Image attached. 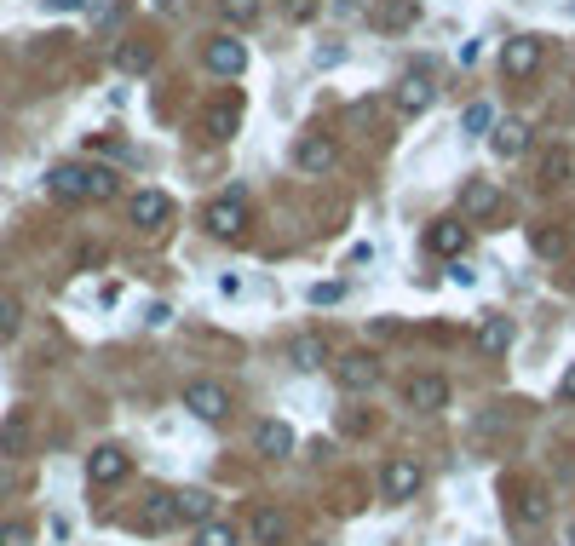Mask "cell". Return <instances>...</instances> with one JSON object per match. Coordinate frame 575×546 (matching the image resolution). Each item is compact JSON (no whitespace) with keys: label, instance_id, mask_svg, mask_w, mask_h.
I'll list each match as a JSON object with an SVG mask.
<instances>
[{"label":"cell","instance_id":"6da1fadb","mask_svg":"<svg viewBox=\"0 0 575 546\" xmlns=\"http://www.w3.org/2000/svg\"><path fill=\"white\" fill-rule=\"evenodd\" d=\"M46 190L58 202H110L115 196V173L110 167H81V161H64L46 173Z\"/></svg>","mask_w":575,"mask_h":546},{"label":"cell","instance_id":"7a4b0ae2","mask_svg":"<svg viewBox=\"0 0 575 546\" xmlns=\"http://www.w3.org/2000/svg\"><path fill=\"white\" fill-rule=\"evenodd\" d=\"M420 483H426V472H420V460L414 455H391L386 466H380V501H414L420 495Z\"/></svg>","mask_w":575,"mask_h":546},{"label":"cell","instance_id":"3957f363","mask_svg":"<svg viewBox=\"0 0 575 546\" xmlns=\"http://www.w3.org/2000/svg\"><path fill=\"white\" fill-rule=\"evenodd\" d=\"M184 409L196 414V420H207V426H219L230 414V391L219 386V380H190V386H184Z\"/></svg>","mask_w":575,"mask_h":546},{"label":"cell","instance_id":"277c9868","mask_svg":"<svg viewBox=\"0 0 575 546\" xmlns=\"http://www.w3.org/2000/svg\"><path fill=\"white\" fill-rule=\"evenodd\" d=\"M127 472H133V460H127L121 443H98V449L87 455V483L92 489H110V483H121Z\"/></svg>","mask_w":575,"mask_h":546},{"label":"cell","instance_id":"5b68a950","mask_svg":"<svg viewBox=\"0 0 575 546\" xmlns=\"http://www.w3.org/2000/svg\"><path fill=\"white\" fill-rule=\"evenodd\" d=\"M334 380L345 391H374L380 386V357L374 351H345V357H334Z\"/></svg>","mask_w":575,"mask_h":546},{"label":"cell","instance_id":"8992f818","mask_svg":"<svg viewBox=\"0 0 575 546\" xmlns=\"http://www.w3.org/2000/svg\"><path fill=\"white\" fill-rule=\"evenodd\" d=\"M242 219H248V213H242V196H236V190H230V196H219V202L202 213V225L213 230L219 242H236V236H242Z\"/></svg>","mask_w":575,"mask_h":546},{"label":"cell","instance_id":"52a82bcc","mask_svg":"<svg viewBox=\"0 0 575 546\" xmlns=\"http://www.w3.org/2000/svg\"><path fill=\"white\" fill-rule=\"evenodd\" d=\"M288 363H294L299 374H317V368L334 363V345L322 340V334H294V340H288Z\"/></svg>","mask_w":575,"mask_h":546},{"label":"cell","instance_id":"ba28073f","mask_svg":"<svg viewBox=\"0 0 575 546\" xmlns=\"http://www.w3.org/2000/svg\"><path fill=\"white\" fill-rule=\"evenodd\" d=\"M501 69L512 75V81L535 75V69H541V41H535V35H518V41H506V46H501Z\"/></svg>","mask_w":575,"mask_h":546},{"label":"cell","instance_id":"9c48e42d","mask_svg":"<svg viewBox=\"0 0 575 546\" xmlns=\"http://www.w3.org/2000/svg\"><path fill=\"white\" fill-rule=\"evenodd\" d=\"M127 213H133L138 230H161L167 219H173V196H161V190H138L133 202H127Z\"/></svg>","mask_w":575,"mask_h":546},{"label":"cell","instance_id":"30bf717a","mask_svg":"<svg viewBox=\"0 0 575 546\" xmlns=\"http://www.w3.org/2000/svg\"><path fill=\"white\" fill-rule=\"evenodd\" d=\"M432 98H437V87H432V75H420V69H409V75L397 81V110L403 115H426Z\"/></svg>","mask_w":575,"mask_h":546},{"label":"cell","instance_id":"8fae6325","mask_svg":"<svg viewBox=\"0 0 575 546\" xmlns=\"http://www.w3.org/2000/svg\"><path fill=\"white\" fill-rule=\"evenodd\" d=\"M202 58L213 75H242V69H248V46L236 41V35H219V41H207Z\"/></svg>","mask_w":575,"mask_h":546},{"label":"cell","instance_id":"7c38bea8","mask_svg":"<svg viewBox=\"0 0 575 546\" xmlns=\"http://www.w3.org/2000/svg\"><path fill=\"white\" fill-rule=\"evenodd\" d=\"M202 133L207 138H236L242 133V98H219L202 110Z\"/></svg>","mask_w":575,"mask_h":546},{"label":"cell","instance_id":"4fadbf2b","mask_svg":"<svg viewBox=\"0 0 575 546\" xmlns=\"http://www.w3.org/2000/svg\"><path fill=\"white\" fill-rule=\"evenodd\" d=\"M294 426H288V420H265V426H259V432H253V449H259V455H271V460H288L294 455Z\"/></svg>","mask_w":575,"mask_h":546},{"label":"cell","instance_id":"5bb4252c","mask_svg":"<svg viewBox=\"0 0 575 546\" xmlns=\"http://www.w3.org/2000/svg\"><path fill=\"white\" fill-rule=\"evenodd\" d=\"M443 403H449V380H443V374H414L409 380V409L437 414Z\"/></svg>","mask_w":575,"mask_h":546},{"label":"cell","instance_id":"9a60e30c","mask_svg":"<svg viewBox=\"0 0 575 546\" xmlns=\"http://www.w3.org/2000/svg\"><path fill=\"white\" fill-rule=\"evenodd\" d=\"M253 541L288 546V512H282V506H253Z\"/></svg>","mask_w":575,"mask_h":546},{"label":"cell","instance_id":"2e32d148","mask_svg":"<svg viewBox=\"0 0 575 546\" xmlns=\"http://www.w3.org/2000/svg\"><path fill=\"white\" fill-rule=\"evenodd\" d=\"M294 161L305 167V173H328V167H334V138L305 133V138H299V150H294Z\"/></svg>","mask_w":575,"mask_h":546},{"label":"cell","instance_id":"e0dca14e","mask_svg":"<svg viewBox=\"0 0 575 546\" xmlns=\"http://www.w3.org/2000/svg\"><path fill=\"white\" fill-rule=\"evenodd\" d=\"M489 150H495L501 161H518L529 150V127H524V121H501V127H495V138H489Z\"/></svg>","mask_w":575,"mask_h":546},{"label":"cell","instance_id":"ac0fdd59","mask_svg":"<svg viewBox=\"0 0 575 546\" xmlns=\"http://www.w3.org/2000/svg\"><path fill=\"white\" fill-rule=\"evenodd\" d=\"M426 248L443 253V259H455V253L466 248V225H460V219H437V225L426 230Z\"/></svg>","mask_w":575,"mask_h":546},{"label":"cell","instance_id":"d6986e66","mask_svg":"<svg viewBox=\"0 0 575 546\" xmlns=\"http://www.w3.org/2000/svg\"><path fill=\"white\" fill-rule=\"evenodd\" d=\"M472 345H478L483 357H501L506 345H512V322H506V317H483L478 334H472Z\"/></svg>","mask_w":575,"mask_h":546},{"label":"cell","instance_id":"ffe728a7","mask_svg":"<svg viewBox=\"0 0 575 546\" xmlns=\"http://www.w3.org/2000/svg\"><path fill=\"white\" fill-rule=\"evenodd\" d=\"M460 207H466L472 219H489V213L501 207V190H495V184H489V179H472V184H466V190H460Z\"/></svg>","mask_w":575,"mask_h":546},{"label":"cell","instance_id":"44dd1931","mask_svg":"<svg viewBox=\"0 0 575 546\" xmlns=\"http://www.w3.org/2000/svg\"><path fill=\"white\" fill-rule=\"evenodd\" d=\"M29 449V409H12L0 420V455H23Z\"/></svg>","mask_w":575,"mask_h":546},{"label":"cell","instance_id":"7402d4cb","mask_svg":"<svg viewBox=\"0 0 575 546\" xmlns=\"http://www.w3.org/2000/svg\"><path fill=\"white\" fill-rule=\"evenodd\" d=\"M150 64H156V46L150 41H121L115 46V69H121V75H144Z\"/></svg>","mask_w":575,"mask_h":546},{"label":"cell","instance_id":"603a6c76","mask_svg":"<svg viewBox=\"0 0 575 546\" xmlns=\"http://www.w3.org/2000/svg\"><path fill=\"white\" fill-rule=\"evenodd\" d=\"M173 501H179V524H207L213 518V495L207 489H179Z\"/></svg>","mask_w":575,"mask_h":546},{"label":"cell","instance_id":"cb8c5ba5","mask_svg":"<svg viewBox=\"0 0 575 546\" xmlns=\"http://www.w3.org/2000/svg\"><path fill=\"white\" fill-rule=\"evenodd\" d=\"M512 518H518L524 529H541L547 524V495H541V489H524V495L512 501Z\"/></svg>","mask_w":575,"mask_h":546},{"label":"cell","instance_id":"d4e9b609","mask_svg":"<svg viewBox=\"0 0 575 546\" xmlns=\"http://www.w3.org/2000/svg\"><path fill=\"white\" fill-rule=\"evenodd\" d=\"M414 12H420L414 0H386V6H374V23H380V29H409Z\"/></svg>","mask_w":575,"mask_h":546},{"label":"cell","instance_id":"484cf974","mask_svg":"<svg viewBox=\"0 0 575 546\" xmlns=\"http://www.w3.org/2000/svg\"><path fill=\"white\" fill-rule=\"evenodd\" d=\"M173 524H179V501L173 495H156L144 506V529H173Z\"/></svg>","mask_w":575,"mask_h":546},{"label":"cell","instance_id":"4316f807","mask_svg":"<svg viewBox=\"0 0 575 546\" xmlns=\"http://www.w3.org/2000/svg\"><path fill=\"white\" fill-rule=\"evenodd\" d=\"M196 546H236V529L207 518V524H196Z\"/></svg>","mask_w":575,"mask_h":546},{"label":"cell","instance_id":"83f0119b","mask_svg":"<svg viewBox=\"0 0 575 546\" xmlns=\"http://www.w3.org/2000/svg\"><path fill=\"white\" fill-rule=\"evenodd\" d=\"M489 121H495V110H489V104H466V115H460V133H483V127H489Z\"/></svg>","mask_w":575,"mask_h":546},{"label":"cell","instance_id":"f1b7e54d","mask_svg":"<svg viewBox=\"0 0 575 546\" xmlns=\"http://www.w3.org/2000/svg\"><path fill=\"white\" fill-rule=\"evenodd\" d=\"M219 12H225V23H253L259 18V0H219Z\"/></svg>","mask_w":575,"mask_h":546},{"label":"cell","instance_id":"f546056e","mask_svg":"<svg viewBox=\"0 0 575 546\" xmlns=\"http://www.w3.org/2000/svg\"><path fill=\"white\" fill-rule=\"evenodd\" d=\"M0 546H35V529H29V524H6V529H0Z\"/></svg>","mask_w":575,"mask_h":546},{"label":"cell","instance_id":"4dcf8cb0","mask_svg":"<svg viewBox=\"0 0 575 546\" xmlns=\"http://www.w3.org/2000/svg\"><path fill=\"white\" fill-rule=\"evenodd\" d=\"M334 299H345V282H317L311 288V305H334Z\"/></svg>","mask_w":575,"mask_h":546},{"label":"cell","instance_id":"1f68e13d","mask_svg":"<svg viewBox=\"0 0 575 546\" xmlns=\"http://www.w3.org/2000/svg\"><path fill=\"white\" fill-rule=\"evenodd\" d=\"M317 6H322V0H288V18H294V23H311V18H317Z\"/></svg>","mask_w":575,"mask_h":546},{"label":"cell","instance_id":"d6a6232c","mask_svg":"<svg viewBox=\"0 0 575 546\" xmlns=\"http://www.w3.org/2000/svg\"><path fill=\"white\" fill-rule=\"evenodd\" d=\"M18 328V299H0V334H12Z\"/></svg>","mask_w":575,"mask_h":546},{"label":"cell","instance_id":"836d02e7","mask_svg":"<svg viewBox=\"0 0 575 546\" xmlns=\"http://www.w3.org/2000/svg\"><path fill=\"white\" fill-rule=\"evenodd\" d=\"M144 322H150V328H167V322H173V305H161V299H156V305L144 311Z\"/></svg>","mask_w":575,"mask_h":546},{"label":"cell","instance_id":"e575fe53","mask_svg":"<svg viewBox=\"0 0 575 546\" xmlns=\"http://www.w3.org/2000/svg\"><path fill=\"white\" fill-rule=\"evenodd\" d=\"M340 58H345V46H340V41H334V46H317V69L340 64Z\"/></svg>","mask_w":575,"mask_h":546},{"label":"cell","instance_id":"d590c367","mask_svg":"<svg viewBox=\"0 0 575 546\" xmlns=\"http://www.w3.org/2000/svg\"><path fill=\"white\" fill-rule=\"evenodd\" d=\"M558 397H564V403H575V363L564 368V380H558Z\"/></svg>","mask_w":575,"mask_h":546},{"label":"cell","instance_id":"8d00e7d4","mask_svg":"<svg viewBox=\"0 0 575 546\" xmlns=\"http://www.w3.org/2000/svg\"><path fill=\"white\" fill-rule=\"evenodd\" d=\"M478 58H483V41H466V46H460V64H466V69L478 64Z\"/></svg>","mask_w":575,"mask_h":546},{"label":"cell","instance_id":"74e56055","mask_svg":"<svg viewBox=\"0 0 575 546\" xmlns=\"http://www.w3.org/2000/svg\"><path fill=\"white\" fill-rule=\"evenodd\" d=\"M449 282H460V288H472V282H478V271H472V265H455V271H449Z\"/></svg>","mask_w":575,"mask_h":546},{"label":"cell","instance_id":"f35d334b","mask_svg":"<svg viewBox=\"0 0 575 546\" xmlns=\"http://www.w3.org/2000/svg\"><path fill=\"white\" fill-rule=\"evenodd\" d=\"M570 546H575V524H570Z\"/></svg>","mask_w":575,"mask_h":546}]
</instances>
